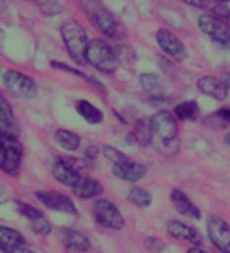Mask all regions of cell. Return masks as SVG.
Instances as JSON below:
<instances>
[{"instance_id": "obj_1", "label": "cell", "mask_w": 230, "mask_h": 253, "mask_svg": "<svg viewBox=\"0 0 230 253\" xmlns=\"http://www.w3.org/2000/svg\"><path fill=\"white\" fill-rule=\"evenodd\" d=\"M151 128H153V144L158 153L172 157L179 151V138H178V119L174 112L158 110L151 117Z\"/></svg>"}, {"instance_id": "obj_2", "label": "cell", "mask_w": 230, "mask_h": 253, "mask_svg": "<svg viewBox=\"0 0 230 253\" xmlns=\"http://www.w3.org/2000/svg\"><path fill=\"white\" fill-rule=\"evenodd\" d=\"M61 36H63V42L66 45V51L72 57V61L76 64H85L87 63V49H89V36L87 31L83 29V25H79L77 21L63 23L61 27Z\"/></svg>"}, {"instance_id": "obj_3", "label": "cell", "mask_w": 230, "mask_h": 253, "mask_svg": "<svg viewBox=\"0 0 230 253\" xmlns=\"http://www.w3.org/2000/svg\"><path fill=\"white\" fill-rule=\"evenodd\" d=\"M81 10L85 11L87 19L93 23L94 29H98L104 36L117 38L121 34V25L104 4H100V2H81Z\"/></svg>"}, {"instance_id": "obj_4", "label": "cell", "mask_w": 230, "mask_h": 253, "mask_svg": "<svg viewBox=\"0 0 230 253\" xmlns=\"http://www.w3.org/2000/svg\"><path fill=\"white\" fill-rule=\"evenodd\" d=\"M23 163V144L19 136L2 134L0 136V167L8 176H17Z\"/></svg>"}, {"instance_id": "obj_5", "label": "cell", "mask_w": 230, "mask_h": 253, "mask_svg": "<svg viewBox=\"0 0 230 253\" xmlns=\"http://www.w3.org/2000/svg\"><path fill=\"white\" fill-rule=\"evenodd\" d=\"M87 63L102 74H115L117 70V53L104 40H91L87 49Z\"/></svg>"}, {"instance_id": "obj_6", "label": "cell", "mask_w": 230, "mask_h": 253, "mask_svg": "<svg viewBox=\"0 0 230 253\" xmlns=\"http://www.w3.org/2000/svg\"><path fill=\"white\" fill-rule=\"evenodd\" d=\"M2 84L11 96H15L19 100H29V98H34L38 95V85L31 76L23 74L19 70H13V68L4 70Z\"/></svg>"}, {"instance_id": "obj_7", "label": "cell", "mask_w": 230, "mask_h": 253, "mask_svg": "<svg viewBox=\"0 0 230 253\" xmlns=\"http://www.w3.org/2000/svg\"><path fill=\"white\" fill-rule=\"evenodd\" d=\"M93 215L94 221L100 227L110 229V231H123L125 229V217L119 211L112 201L108 199H96L93 202Z\"/></svg>"}, {"instance_id": "obj_8", "label": "cell", "mask_w": 230, "mask_h": 253, "mask_svg": "<svg viewBox=\"0 0 230 253\" xmlns=\"http://www.w3.org/2000/svg\"><path fill=\"white\" fill-rule=\"evenodd\" d=\"M198 29L221 47L230 49V27L225 21L213 17L211 13H202L198 15Z\"/></svg>"}, {"instance_id": "obj_9", "label": "cell", "mask_w": 230, "mask_h": 253, "mask_svg": "<svg viewBox=\"0 0 230 253\" xmlns=\"http://www.w3.org/2000/svg\"><path fill=\"white\" fill-rule=\"evenodd\" d=\"M206 231L211 244L223 253H230V223L221 215H209Z\"/></svg>"}, {"instance_id": "obj_10", "label": "cell", "mask_w": 230, "mask_h": 253, "mask_svg": "<svg viewBox=\"0 0 230 253\" xmlns=\"http://www.w3.org/2000/svg\"><path fill=\"white\" fill-rule=\"evenodd\" d=\"M155 40H157L158 47L166 53L170 59H174L176 63L187 61L189 57L187 47L183 45V42L179 40L174 32H170L168 29H158L157 34H155Z\"/></svg>"}, {"instance_id": "obj_11", "label": "cell", "mask_w": 230, "mask_h": 253, "mask_svg": "<svg viewBox=\"0 0 230 253\" xmlns=\"http://www.w3.org/2000/svg\"><path fill=\"white\" fill-rule=\"evenodd\" d=\"M51 174L53 178L57 179L61 185H64V187H70V189H74L76 185H77V181L83 178L81 174H79V170H77V167L72 163V159H55V163H53L51 167Z\"/></svg>"}, {"instance_id": "obj_12", "label": "cell", "mask_w": 230, "mask_h": 253, "mask_svg": "<svg viewBox=\"0 0 230 253\" xmlns=\"http://www.w3.org/2000/svg\"><path fill=\"white\" fill-rule=\"evenodd\" d=\"M34 197L42 202L45 208H49V210H53V211L70 213V215H76V213H77L76 204L72 202V199H70L68 195L59 193V191H38Z\"/></svg>"}, {"instance_id": "obj_13", "label": "cell", "mask_w": 230, "mask_h": 253, "mask_svg": "<svg viewBox=\"0 0 230 253\" xmlns=\"http://www.w3.org/2000/svg\"><path fill=\"white\" fill-rule=\"evenodd\" d=\"M17 211L21 213L23 217H27L29 227H31L36 234H43V236L51 234V231H53L51 223L47 221V217L43 215L42 211L36 210L34 206L27 204V202H17Z\"/></svg>"}, {"instance_id": "obj_14", "label": "cell", "mask_w": 230, "mask_h": 253, "mask_svg": "<svg viewBox=\"0 0 230 253\" xmlns=\"http://www.w3.org/2000/svg\"><path fill=\"white\" fill-rule=\"evenodd\" d=\"M112 170H114V176H117L119 179H125V181H130V183L140 181L147 174L146 165L136 163L132 159H125L123 163H117L112 167Z\"/></svg>"}, {"instance_id": "obj_15", "label": "cell", "mask_w": 230, "mask_h": 253, "mask_svg": "<svg viewBox=\"0 0 230 253\" xmlns=\"http://www.w3.org/2000/svg\"><path fill=\"white\" fill-rule=\"evenodd\" d=\"M57 236H59V242L63 244L68 252L85 253L89 252V248H91V242H89V238L85 236L83 232L72 231V229H61L57 232Z\"/></svg>"}, {"instance_id": "obj_16", "label": "cell", "mask_w": 230, "mask_h": 253, "mask_svg": "<svg viewBox=\"0 0 230 253\" xmlns=\"http://www.w3.org/2000/svg\"><path fill=\"white\" fill-rule=\"evenodd\" d=\"M198 91H202L204 95L211 96V98H217V100H225L229 96V87L225 85V82H221L213 76H202L196 82Z\"/></svg>"}, {"instance_id": "obj_17", "label": "cell", "mask_w": 230, "mask_h": 253, "mask_svg": "<svg viewBox=\"0 0 230 253\" xmlns=\"http://www.w3.org/2000/svg\"><path fill=\"white\" fill-rule=\"evenodd\" d=\"M0 128H2V134H13V136L21 134L17 117L13 116L10 104L6 102V96H0Z\"/></svg>"}, {"instance_id": "obj_18", "label": "cell", "mask_w": 230, "mask_h": 253, "mask_svg": "<svg viewBox=\"0 0 230 253\" xmlns=\"http://www.w3.org/2000/svg\"><path fill=\"white\" fill-rule=\"evenodd\" d=\"M166 232L176 238V240H185V242H192L194 248H200V234L192 227H189L181 221H168L166 223Z\"/></svg>"}, {"instance_id": "obj_19", "label": "cell", "mask_w": 230, "mask_h": 253, "mask_svg": "<svg viewBox=\"0 0 230 253\" xmlns=\"http://www.w3.org/2000/svg\"><path fill=\"white\" fill-rule=\"evenodd\" d=\"M170 199H172L174 206H176V210H178L181 215H187V217H192V219H202L200 210L192 204V201H191L181 189H172Z\"/></svg>"}, {"instance_id": "obj_20", "label": "cell", "mask_w": 230, "mask_h": 253, "mask_svg": "<svg viewBox=\"0 0 230 253\" xmlns=\"http://www.w3.org/2000/svg\"><path fill=\"white\" fill-rule=\"evenodd\" d=\"M72 191L77 199L87 201V199H93V197H100V195L104 193V185H102L98 179L83 176V178L77 181V185H76Z\"/></svg>"}, {"instance_id": "obj_21", "label": "cell", "mask_w": 230, "mask_h": 253, "mask_svg": "<svg viewBox=\"0 0 230 253\" xmlns=\"http://www.w3.org/2000/svg\"><path fill=\"white\" fill-rule=\"evenodd\" d=\"M0 242H2V250H6V252L27 248V240H25V236H23L21 232L13 231V229L6 227V225L0 227Z\"/></svg>"}, {"instance_id": "obj_22", "label": "cell", "mask_w": 230, "mask_h": 253, "mask_svg": "<svg viewBox=\"0 0 230 253\" xmlns=\"http://www.w3.org/2000/svg\"><path fill=\"white\" fill-rule=\"evenodd\" d=\"M132 140L136 142L138 146L147 148L149 144H153V128H151V119H138L134 126H132V132H130Z\"/></svg>"}, {"instance_id": "obj_23", "label": "cell", "mask_w": 230, "mask_h": 253, "mask_svg": "<svg viewBox=\"0 0 230 253\" xmlns=\"http://www.w3.org/2000/svg\"><path fill=\"white\" fill-rule=\"evenodd\" d=\"M76 110H77V114L83 117L89 125H100V123L104 121L102 110L96 108V106H94L93 102H89V100H79V102L76 104Z\"/></svg>"}, {"instance_id": "obj_24", "label": "cell", "mask_w": 230, "mask_h": 253, "mask_svg": "<svg viewBox=\"0 0 230 253\" xmlns=\"http://www.w3.org/2000/svg\"><path fill=\"white\" fill-rule=\"evenodd\" d=\"M55 140L66 151H77L81 146V138L77 136V132L68 130V128H57L55 130Z\"/></svg>"}, {"instance_id": "obj_25", "label": "cell", "mask_w": 230, "mask_h": 253, "mask_svg": "<svg viewBox=\"0 0 230 253\" xmlns=\"http://www.w3.org/2000/svg\"><path fill=\"white\" fill-rule=\"evenodd\" d=\"M174 116L179 121H196L200 117V108L196 100H187L174 106Z\"/></svg>"}, {"instance_id": "obj_26", "label": "cell", "mask_w": 230, "mask_h": 253, "mask_svg": "<svg viewBox=\"0 0 230 253\" xmlns=\"http://www.w3.org/2000/svg\"><path fill=\"white\" fill-rule=\"evenodd\" d=\"M140 85L144 87V91H147L149 95L160 96L162 93V78L155 72H146V74H140Z\"/></svg>"}, {"instance_id": "obj_27", "label": "cell", "mask_w": 230, "mask_h": 253, "mask_svg": "<svg viewBox=\"0 0 230 253\" xmlns=\"http://www.w3.org/2000/svg\"><path fill=\"white\" fill-rule=\"evenodd\" d=\"M126 197H128V201L132 202L134 206H138V208H147V206L151 204V201H153L151 193L147 189H142V187H130Z\"/></svg>"}, {"instance_id": "obj_28", "label": "cell", "mask_w": 230, "mask_h": 253, "mask_svg": "<svg viewBox=\"0 0 230 253\" xmlns=\"http://www.w3.org/2000/svg\"><path fill=\"white\" fill-rule=\"evenodd\" d=\"M102 153H104V157L112 163V165H117V163H123L125 159H128L123 153V151H119L117 148H112V146H104L102 148Z\"/></svg>"}, {"instance_id": "obj_29", "label": "cell", "mask_w": 230, "mask_h": 253, "mask_svg": "<svg viewBox=\"0 0 230 253\" xmlns=\"http://www.w3.org/2000/svg\"><path fill=\"white\" fill-rule=\"evenodd\" d=\"M209 8H211V15L213 17H217V19L225 23L230 21V8L227 4H211Z\"/></svg>"}, {"instance_id": "obj_30", "label": "cell", "mask_w": 230, "mask_h": 253, "mask_svg": "<svg viewBox=\"0 0 230 253\" xmlns=\"http://www.w3.org/2000/svg\"><path fill=\"white\" fill-rule=\"evenodd\" d=\"M144 246H146V250H149V252H153V253L162 252V250L166 248V244L162 242L160 238H155V236H146V238H144Z\"/></svg>"}, {"instance_id": "obj_31", "label": "cell", "mask_w": 230, "mask_h": 253, "mask_svg": "<svg viewBox=\"0 0 230 253\" xmlns=\"http://www.w3.org/2000/svg\"><path fill=\"white\" fill-rule=\"evenodd\" d=\"M38 8H40L45 15H57V13L63 11V6H61L59 2H40Z\"/></svg>"}, {"instance_id": "obj_32", "label": "cell", "mask_w": 230, "mask_h": 253, "mask_svg": "<svg viewBox=\"0 0 230 253\" xmlns=\"http://www.w3.org/2000/svg\"><path fill=\"white\" fill-rule=\"evenodd\" d=\"M51 68H57V70H64V72H70V74L74 76H77V78H87V76L81 72V70H76V68H72V66H68V64H64V63H59V61H51Z\"/></svg>"}, {"instance_id": "obj_33", "label": "cell", "mask_w": 230, "mask_h": 253, "mask_svg": "<svg viewBox=\"0 0 230 253\" xmlns=\"http://www.w3.org/2000/svg\"><path fill=\"white\" fill-rule=\"evenodd\" d=\"M217 116L221 117V121L227 125V123H230V108H221L219 112H215Z\"/></svg>"}, {"instance_id": "obj_34", "label": "cell", "mask_w": 230, "mask_h": 253, "mask_svg": "<svg viewBox=\"0 0 230 253\" xmlns=\"http://www.w3.org/2000/svg\"><path fill=\"white\" fill-rule=\"evenodd\" d=\"M8 253H36V252H32L29 248H19V250H13V252H8Z\"/></svg>"}, {"instance_id": "obj_35", "label": "cell", "mask_w": 230, "mask_h": 253, "mask_svg": "<svg viewBox=\"0 0 230 253\" xmlns=\"http://www.w3.org/2000/svg\"><path fill=\"white\" fill-rule=\"evenodd\" d=\"M187 253H208L206 250H202V248H191Z\"/></svg>"}, {"instance_id": "obj_36", "label": "cell", "mask_w": 230, "mask_h": 253, "mask_svg": "<svg viewBox=\"0 0 230 253\" xmlns=\"http://www.w3.org/2000/svg\"><path fill=\"white\" fill-rule=\"evenodd\" d=\"M225 144L230 148V132H227V136H225Z\"/></svg>"}, {"instance_id": "obj_37", "label": "cell", "mask_w": 230, "mask_h": 253, "mask_svg": "<svg viewBox=\"0 0 230 253\" xmlns=\"http://www.w3.org/2000/svg\"><path fill=\"white\" fill-rule=\"evenodd\" d=\"M225 85L229 87V91H230V78H229V80H227V82H225Z\"/></svg>"}, {"instance_id": "obj_38", "label": "cell", "mask_w": 230, "mask_h": 253, "mask_svg": "<svg viewBox=\"0 0 230 253\" xmlns=\"http://www.w3.org/2000/svg\"><path fill=\"white\" fill-rule=\"evenodd\" d=\"M2 253H8V252H6V250H2Z\"/></svg>"}]
</instances>
